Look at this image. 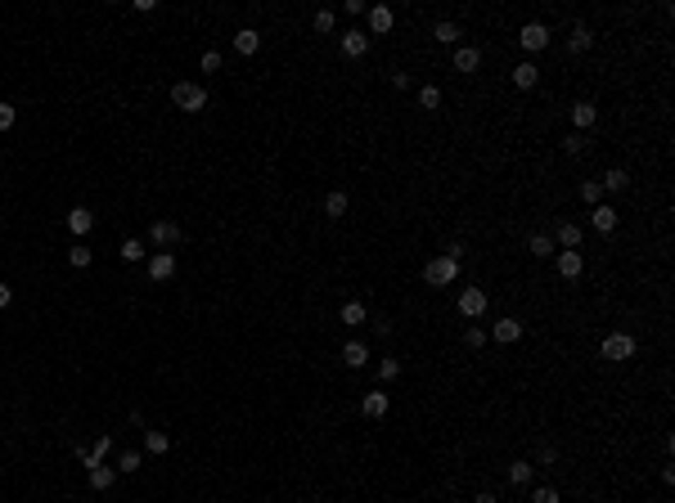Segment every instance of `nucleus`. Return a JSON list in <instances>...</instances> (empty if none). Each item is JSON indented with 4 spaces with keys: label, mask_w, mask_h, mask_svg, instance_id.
Listing matches in <instances>:
<instances>
[{
    "label": "nucleus",
    "mask_w": 675,
    "mask_h": 503,
    "mask_svg": "<svg viewBox=\"0 0 675 503\" xmlns=\"http://www.w3.org/2000/svg\"><path fill=\"white\" fill-rule=\"evenodd\" d=\"M171 104H176L180 113H203V108H207V90L199 81H176V85H171Z\"/></svg>",
    "instance_id": "1"
},
{
    "label": "nucleus",
    "mask_w": 675,
    "mask_h": 503,
    "mask_svg": "<svg viewBox=\"0 0 675 503\" xmlns=\"http://www.w3.org/2000/svg\"><path fill=\"white\" fill-rule=\"evenodd\" d=\"M423 279H428V284H437V288L441 284H455V279H459V261H450V256H433V261L423 265Z\"/></svg>",
    "instance_id": "2"
},
{
    "label": "nucleus",
    "mask_w": 675,
    "mask_h": 503,
    "mask_svg": "<svg viewBox=\"0 0 675 503\" xmlns=\"http://www.w3.org/2000/svg\"><path fill=\"white\" fill-rule=\"evenodd\" d=\"M599 351H604V360L621 364V360H630V355H635V337H630V333H608Z\"/></svg>",
    "instance_id": "3"
},
{
    "label": "nucleus",
    "mask_w": 675,
    "mask_h": 503,
    "mask_svg": "<svg viewBox=\"0 0 675 503\" xmlns=\"http://www.w3.org/2000/svg\"><path fill=\"white\" fill-rule=\"evenodd\" d=\"M455 305H459V315H464V319H477V315H486V305H491V301H486V292H482V288H464Z\"/></svg>",
    "instance_id": "4"
},
{
    "label": "nucleus",
    "mask_w": 675,
    "mask_h": 503,
    "mask_svg": "<svg viewBox=\"0 0 675 503\" xmlns=\"http://www.w3.org/2000/svg\"><path fill=\"white\" fill-rule=\"evenodd\" d=\"M518 45H522L527 54L545 50V45H549V28H545V23H527V28L518 32Z\"/></svg>",
    "instance_id": "5"
},
{
    "label": "nucleus",
    "mask_w": 675,
    "mask_h": 503,
    "mask_svg": "<svg viewBox=\"0 0 675 503\" xmlns=\"http://www.w3.org/2000/svg\"><path fill=\"white\" fill-rule=\"evenodd\" d=\"M581 238H585V229L576 225V220H563L558 234H554V248H563V252H581Z\"/></svg>",
    "instance_id": "6"
},
{
    "label": "nucleus",
    "mask_w": 675,
    "mask_h": 503,
    "mask_svg": "<svg viewBox=\"0 0 675 503\" xmlns=\"http://www.w3.org/2000/svg\"><path fill=\"white\" fill-rule=\"evenodd\" d=\"M491 341H500V346H509V341L522 337V319H500V324H491Z\"/></svg>",
    "instance_id": "7"
},
{
    "label": "nucleus",
    "mask_w": 675,
    "mask_h": 503,
    "mask_svg": "<svg viewBox=\"0 0 675 503\" xmlns=\"http://www.w3.org/2000/svg\"><path fill=\"white\" fill-rule=\"evenodd\" d=\"M342 54H347V59H365V54H370V36H365L360 28L342 32Z\"/></svg>",
    "instance_id": "8"
},
{
    "label": "nucleus",
    "mask_w": 675,
    "mask_h": 503,
    "mask_svg": "<svg viewBox=\"0 0 675 503\" xmlns=\"http://www.w3.org/2000/svg\"><path fill=\"white\" fill-rule=\"evenodd\" d=\"M594 121H599V108H594L590 99H581V104H572V131H581V135H585V131H590V126H594Z\"/></svg>",
    "instance_id": "9"
},
{
    "label": "nucleus",
    "mask_w": 675,
    "mask_h": 503,
    "mask_svg": "<svg viewBox=\"0 0 675 503\" xmlns=\"http://www.w3.org/2000/svg\"><path fill=\"white\" fill-rule=\"evenodd\" d=\"M387 404H392L387 391H365V396H360V413H365V418H383Z\"/></svg>",
    "instance_id": "10"
},
{
    "label": "nucleus",
    "mask_w": 675,
    "mask_h": 503,
    "mask_svg": "<svg viewBox=\"0 0 675 503\" xmlns=\"http://www.w3.org/2000/svg\"><path fill=\"white\" fill-rule=\"evenodd\" d=\"M149 238L158 243V248H171V243H180V225H176V220H153Z\"/></svg>",
    "instance_id": "11"
},
{
    "label": "nucleus",
    "mask_w": 675,
    "mask_h": 503,
    "mask_svg": "<svg viewBox=\"0 0 675 503\" xmlns=\"http://www.w3.org/2000/svg\"><path fill=\"white\" fill-rule=\"evenodd\" d=\"M171 274H176V256H171V252H158V256H149V279H158V284H167Z\"/></svg>",
    "instance_id": "12"
},
{
    "label": "nucleus",
    "mask_w": 675,
    "mask_h": 503,
    "mask_svg": "<svg viewBox=\"0 0 675 503\" xmlns=\"http://www.w3.org/2000/svg\"><path fill=\"white\" fill-rule=\"evenodd\" d=\"M68 229H72L77 238L90 234V229H95V212H90V207H72V212H68Z\"/></svg>",
    "instance_id": "13"
},
{
    "label": "nucleus",
    "mask_w": 675,
    "mask_h": 503,
    "mask_svg": "<svg viewBox=\"0 0 675 503\" xmlns=\"http://www.w3.org/2000/svg\"><path fill=\"white\" fill-rule=\"evenodd\" d=\"M590 225L599 234H612V229H617V212H612L608 202H599V207H590Z\"/></svg>",
    "instance_id": "14"
},
{
    "label": "nucleus",
    "mask_w": 675,
    "mask_h": 503,
    "mask_svg": "<svg viewBox=\"0 0 675 503\" xmlns=\"http://www.w3.org/2000/svg\"><path fill=\"white\" fill-rule=\"evenodd\" d=\"M558 256V274L563 279H581V269H585V256L581 252H554Z\"/></svg>",
    "instance_id": "15"
},
{
    "label": "nucleus",
    "mask_w": 675,
    "mask_h": 503,
    "mask_svg": "<svg viewBox=\"0 0 675 503\" xmlns=\"http://www.w3.org/2000/svg\"><path fill=\"white\" fill-rule=\"evenodd\" d=\"M342 364H347V369H365V364H370V346H365V341H347V346H342Z\"/></svg>",
    "instance_id": "16"
},
{
    "label": "nucleus",
    "mask_w": 675,
    "mask_h": 503,
    "mask_svg": "<svg viewBox=\"0 0 675 503\" xmlns=\"http://www.w3.org/2000/svg\"><path fill=\"white\" fill-rule=\"evenodd\" d=\"M590 45H594V32L585 28V23H576V28L568 32V50H572V54H585Z\"/></svg>",
    "instance_id": "17"
},
{
    "label": "nucleus",
    "mask_w": 675,
    "mask_h": 503,
    "mask_svg": "<svg viewBox=\"0 0 675 503\" xmlns=\"http://www.w3.org/2000/svg\"><path fill=\"white\" fill-rule=\"evenodd\" d=\"M235 50L239 54H257V50H262V32H257V28H239L235 32Z\"/></svg>",
    "instance_id": "18"
},
{
    "label": "nucleus",
    "mask_w": 675,
    "mask_h": 503,
    "mask_svg": "<svg viewBox=\"0 0 675 503\" xmlns=\"http://www.w3.org/2000/svg\"><path fill=\"white\" fill-rule=\"evenodd\" d=\"M347 207H351V198H347L342 189L324 193V216H329V220H342V216H347Z\"/></svg>",
    "instance_id": "19"
},
{
    "label": "nucleus",
    "mask_w": 675,
    "mask_h": 503,
    "mask_svg": "<svg viewBox=\"0 0 675 503\" xmlns=\"http://www.w3.org/2000/svg\"><path fill=\"white\" fill-rule=\"evenodd\" d=\"M455 68L459 72H477V68H482V50H477V45H459V50H455Z\"/></svg>",
    "instance_id": "20"
},
{
    "label": "nucleus",
    "mask_w": 675,
    "mask_h": 503,
    "mask_svg": "<svg viewBox=\"0 0 675 503\" xmlns=\"http://www.w3.org/2000/svg\"><path fill=\"white\" fill-rule=\"evenodd\" d=\"M536 81H540V68L532 63V59H527V63H518V68H513V85H518V90H532Z\"/></svg>",
    "instance_id": "21"
},
{
    "label": "nucleus",
    "mask_w": 675,
    "mask_h": 503,
    "mask_svg": "<svg viewBox=\"0 0 675 503\" xmlns=\"http://www.w3.org/2000/svg\"><path fill=\"white\" fill-rule=\"evenodd\" d=\"M392 23H397V14H392L387 5H374V9H370V32L383 36V32H392Z\"/></svg>",
    "instance_id": "22"
},
{
    "label": "nucleus",
    "mask_w": 675,
    "mask_h": 503,
    "mask_svg": "<svg viewBox=\"0 0 675 503\" xmlns=\"http://www.w3.org/2000/svg\"><path fill=\"white\" fill-rule=\"evenodd\" d=\"M459 23H450V18H441V23H433V41H441V45H455L459 41Z\"/></svg>",
    "instance_id": "23"
},
{
    "label": "nucleus",
    "mask_w": 675,
    "mask_h": 503,
    "mask_svg": "<svg viewBox=\"0 0 675 503\" xmlns=\"http://www.w3.org/2000/svg\"><path fill=\"white\" fill-rule=\"evenodd\" d=\"M527 252L540 256V261H545V256H554V252H558V248H554V234H532V238H527Z\"/></svg>",
    "instance_id": "24"
},
{
    "label": "nucleus",
    "mask_w": 675,
    "mask_h": 503,
    "mask_svg": "<svg viewBox=\"0 0 675 503\" xmlns=\"http://www.w3.org/2000/svg\"><path fill=\"white\" fill-rule=\"evenodd\" d=\"M626 185H630V176H626V171H621V166H612V171H608V176H604V180H599V189H604V193H621Z\"/></svg>",
    "instance_id": "25"
},
{
    "label": "nucleus",
    "mask_w": 675,
    "mask_h": 503,
    "mask_svg": "<svg viewBox=\"0 0 675 503\" xmlns=\"http://www.w3.org/2000/svg\"><path fill=\"white\" fill-rule=\"evenodd\" d=\"M113 481H117V468H90V490H113Z\"/></svg>",
    "instance_id": "26"
},
{
    "label": "nucleus",
    "mask_w": 675,
    "mask_h": 503,
    "mask_svg": "<svg viewBox=\"0 0 675 503\" xmlns=\"http://www.w3.org/2000/svg\"><path fill=\"white\" fill-rule=\"evenodd\" d=\"M365 319H370V310H365V305H360V301H347V305H342V324H351V328H360V324H365Z\"/></svg>",
    "instance_id": "27"
},
{
    "label": "nucleus",
    "mask_w": 675,
    "mask_h": 503,
    "mask_svg": "<svg viewBox=\"0 0 675 503\" xmlns=\"http://www.w3.org/2000/svg\"><path fill=\"white\" fill-rule=\"evenodd\" d=\"M144 449H149V454H167L171 449V436L167 432H144Z\"/></svg>",
    "instance_id": "28"
},
{
    "label": "nucleus",
    "mask_w": 675,
    "mask_h": 503,
    "mask_svg": "<svg viewBox=\"0 0 675 503\" xmlns=\"http://www.w3.org/2000/svg\"><path fill=\"white\" fill-rule=\"evenodd\" d=\"M68 261H72V269H86V265H90V261H95V252H90V248H86V243H72V252H68Z\"/></svg>",
    "instance_id": "29"
},
{
    "label": "nucleus",
    "mask_w": 675,
    "mask_h": 503,
    "mask_svg": "<svg viewBox=\"0 0 675 503\" xmlns=\"http://www.w3.org/2000/svg\"><path fill=\"white\" fill-rule=\"evenodd\" d=\"M509 481L513 485H532V463H522V459L509 463Z\"/></svg>",
    "instance_id": "30"
},
{
    "label": "nucleus",
    "mask_w": 675,
    "mask_h": 503,
    "mask_svg": "<svg viewBox=\"0 0 675 503\" xmlns=\"http://www.w3.org/2000/svg\"><path fill=\"white\" fill-rule=\"evenodd\" d=\"M122 261H131V265L144 261V243L140 238H127V243H122Z\"/></svg>",
    "instance_id": "31"
},
{
    "label": "nucleus",
    "mask_w": 675,
    "mask_h": 503,
    "mask_svg": "<svg viewBox=\"0 0 675 503\" xmlns=\"http://www.w3.org/2000/svg\"><path fill=\"white\" fill-rule=\"evenodd\" d=\"M140 449H122V459H117V472H140Z\"/></svg>",
    "instance_id": "32"
},
{
    "label": "nucleus",
    "mask_w": 675,
    "mask_h": 503,
    "mask_svg": "<svg viewBox=\"0 0 675 503\" xmlns=\"http://www.w3.org/2000/svg\"><path fill=\"white\" fill-rule=\"evenodd\" d=\"M581 202H590V207L604 202V189H599V180H585V185H581Z\"/></svg>",
    "instance_id": "33"
},
{
    "label": "nucleus",
    "mask_w": 675,
    "mask_h": 503,
    "mask_svg": "<svg viewBox=\"0 0 675 503\" xmlns=\"http://www.w3.org/2000/svg\"><path fill=\"white\" fill-rule=\"evenodd\" d=\"M585 149H590V144H585V135H581V131H572L568 140H563V153H572V157H576V153H585Z\"/></svg>",
    "instance_id": "34"
},
{
    "label": "nucleus",
    "mask_w": 675,
    "mask_h": 503,
    "mask_svg": "<svg viewBox=\"0 0 675 503\" xmlns=\"http://www.w3.org/2000/svg\"><path fill=\"white\" fill-rule=\"evenodd\" d=\"M419 104L423 108H441V90L437 85H419Z\"/></svg>",
    "instance_id": "35"
},
{
    "label": "nucleus",
    "mask_w": 675,
    "mask_h": 503,
    "mask_svg": "<svg viewBox=\"0 0 675 503\" xmlns=\"http://www.w3.org/2000/svg\"><path fill=\"white\" fill-rule=\"evenodd\" d=\"M532 503H558V490L554 485H536L532 490Z\"/></svg>",
    "instance_id": "36"
},
{
    "label": "nucleus",
    "mask_w": 675,
    "mask_h": 503,
    "mask_svg": "<svg viewBox=\"0 0 675 503\" xmlns=\"http://www.w3.org/2000/svg\"><path fill=\"white\" fill-rule=\"evenodd\" d=\"M315 32H334V9H315Z\"/></svg>",
    "instance_id": "37"
},
{
    "label": "nucleus",
    "mask_w": 675,
    "mask_h": 503,
    "mask_svg": "<svg viewBox=\"0 0 675 503\" xmlns=\"http://www.w3.org/2000/svg\"><path fill=\"white\" fill-rule=\"evenodd\" d=\"M464 346H469V351L486 346V333H482V328H473V324H469V333H464Z\"/></svg>",
    "instance_id": "38"
},
{
    "label": "nucleus",
    "mask_w": 675,
    "mask_h": 503,
    "mask_svg": "<svg viewBox=\"0 0 675 503\" xmlns=\"http://www.w3.org/2000/svg\"><path fill=\"white\" fill-rule=\"evenodd\" d=\"M397 373H401V360H383V364H378V377H383V382H392Z\"/></svg>",
    "instance_id": "39"
},
{
    "label": "nucleus",
    "mask_w": 675,
    "mask_h": 503,
    "mask_svg": "<svg viewBox=\"0 0 675 503\" xmlns=\"http://www.w3.org/2000/svg\"><path fill=\"white\" fill-rule=\"evenodd\" d=\"M14 117H18V113H14V104H5V99H0V131H9V126H14Z\"/></svg>",
    "instance_id": "40"
},
{
    "label": "nucleus",
    "mask_w": 675,
    "mask_h": 503,
    "mask_svg": "<svg viewBox=\"0 0 675 503\" xmlns=\"http://www.w3.org/2000/svg\"><path fill=\"white\" fill-rule=\"evenodd\" d=\"M203 72H221V54H216V50L203 54Z\"/></svg>",
    "instance_id": "41"
},
{
    "label": "nucleus",
    "mask_w": 675,
    "mask_h": 503,
    "mask_svg": "<svg viewBox=\"0 0 675 503\" xmlns=\"http://www.w3.org/2000/svg\"><path fill=\"white\" fill-rule=\"evenodd\" d=\"M536 459L549 468V463H558V449H554V445H540V454H536Z\"/></svg>",
    "instance_id": "42"
},
{
    "label": "nucleus",
    "mask_w": 675,
    "mask_h": 503,
    "mask_svg": "<svg viewBox=\"0 0 675 503\" xmlns=\"http://www.w3.org/2000/svg\"><path fill=\"white\" fill-rule=\"evenodd\" d=\"M464 252H469L464 243H446V252H441V256H450V261H464Z\"/></svg>",
    "instance_id": "43"
},
{
    "label": "nucleus",
    "mask_w": 675,
    "mask_h": 503,
    "mask_svg": "<svg viewBox=\"0 0 675 503\" xmlns=\"http://www.w3.org/2000/svg\"><path fill=\"white\" fill-rule=\"evenodd\" d=\"M392 85H397V90H410V72H392Z\"/></svg>",
    "instance_id": "44"
},
{
    "label": "nucleus",
    "mask_w": 675,
    "mask_h": 503,
    "mask_svg": "<svg viewBox=\"0 0 675 503\" xmlns=\"http://www.w3.org/2000/svg\"><path fill=\"white\" fill-rule=\"evenodd\" d=\"M9 301H14V288H9V284H0V310H5Z\"/></svg>",
    "instance_id": "45"
},
{
    "label": "nucleus",
    "mask_w": 675,
    "mask_h": 503,
    "mask_svg": "<svg viewBox=\"0 0 675 503\" xmlns=\"http://www.w3.org/2000/svg\"><path fill=\"white\" fill-rule=\"evenodd\" d=\"M473 503H500V499H495V495H491V490H482V495H477Z\"/></svg>",
    "instance_id": "46"
}]
</instances>
